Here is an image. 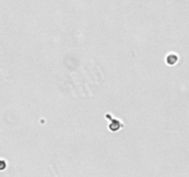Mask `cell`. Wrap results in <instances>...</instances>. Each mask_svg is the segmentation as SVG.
Instances as JSON below:
<instances>
[{"label": "cell", "instance_id": "1", "mask_svg": "<svg viewBox=\"0 0 189 177\" xmlns=\"http://www.w3.org/2000/svg\"><path fill=\"white\" fill-rule=\"evenodd\" d=\"M5 167H6V163H5V161H0V171L3 170Z\"/></svg>", "mask_w": 189, "mask_h": 177}]
</instances>
